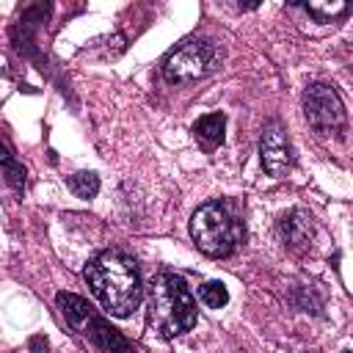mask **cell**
Instances as JSON below:
<instances>
[{
    "mask_svg": "<svg viewBox=\"0 0 353 353\" xmlns=\"http://www.w3.org/2000/svg\"><path fill=\"white\" fill-rule=\"evenodd\" d=\"M85 281L99 303L116 317H127L141 306V273L135 262L121 251H102L99 256H94L85 268Z\"/></svg>",
    "mask_w": 353,
    "mask_h": 353,
    "instance_id": "cell-1",
    "label": "cell"
},
{
    "mask_svg": "<svg viewBox=\"0 0 353 353\" xmlns=\"http://www.w3.org/2000/svg\"><path fill=\"white\" fill-rule=\"evenodd\" d=\"M190 237L207 256H229L245 237L243 223L229 212L223 201L201 204L190 218Z\"/></svg>",
    "mask_w": 353,
    "mask_h": 353,
    "instance_id": "cell-2",
    "label": "cell"
},
{
    "mask_svg": "<svg viewBox=\"0 0 353 353\" xmlns=\"http://www.w3.org/2000/svg\"><path fill=\"white\" fill-rule=\"evenodd\" d=\"M152 323L163 336L185 334L196 325V301L176 273H163L152 292Z\"/></svg>",
    "mask_w": 353,
    "mask_h": 353,
    "instance_id": "cell-3",
    "label": "cell"
},
{
    "mask_svg": "<svg viewBox=\"0 0 353 353\" xmlns=\"http://www.w3.org/2000/svg\"><path fill=\"white\" fill-rule=\"evenodd\" d=\"M218 63V50L204 39H185L163 63V74L168 83H190L210 74Z\"/></svg>",
    "mask_w": 353,
    "mask_h": 353,
    "instance_id": "cell-4",
    "label": "cell"
},
{
    "mask_svg": "<svg viewBox=\"0 0 353 353\" xmlns=\"http://www.w3.org/2000/svg\"><path fill=\"white\" fill-rule=\"evenodd\" d=\"M303 116L317 132H334L345 124V105L334 85L328 83H312L303 91Z\"/></svg>",
    "mask_w": 353,
    "mask_h": 353,
    "instance_id": "cell-5",
    "label": "cell"
},
{
    "mask_svg": "<svg viewBox=\"0 0 353 353\" xmlns=\"http://www.w3.org/2000/svg\"><path fill=\"white\" fill-rule=\"evenodd\" d=\"M259 160H262V168L270 174V176H284L287 168L292 165V149H290V141H287V132L284 127L270 119L262 130V138H259Z\"/></svg>",
    "mask_w": 353,
    "mask_h": 353,
    "instance_id": "cell-6",
    "label": "cell"
},
{
    "mask_svg": "<svg viewBox=\"0 0 353 353\" xmlns=\"http://www.w3.org/2000/svg\"><path fill=\"white\" fill-rule=\"evenodd\" d=\"M80 334H85V336L91 339V345H94L97 350H102V353H132L127 336H124L119 328H113L105 317H99L97 312L88 317V323L83 325Z\"/></svg>",
    "mask_w": 353,
    "mask_h": 353,
    "instance_id": "cell-7",
    "label": "cell"
},
{
    "mask_svg": "<svg viewBox=\"0 0 353 353\" xmlns=\"http://www.w3.org/2000/svg\"><path fill=\"white\" fill-rule=\"evenodd\" d=\"M279 234L290 248H303L312 240V215L306 210H290L279 221Z\"/></svg>",
    "mask_w": 353,
    "mask_h": 353,
    "instance_id": "cell-8",
    "label": "cell"
},
{
    "mask_svg": "<svg viewBox=\"0 0 353 353\" xmlns=\"http://www.w3.org/2000/svg\"><path fill=\"white\" fill-rule=\"evenodd\" d=\"M55 303H58L61 314L66 317V323H69L74 331H83V325H85L88 317L94 314V306H91L85 298L74 295V292H58V295H55Z\"/></svg>",
    "mask_w": 353,
    "mask_h": 353,
    "instance_id": "cell-9",
    "label": "cell"
},
{
    "mask_svg": "<svg viewBox=\"0 0 353 353\" xmlns=\"http://www.w3.org/2000/svg\"><path fill=\"white\" fill-rule=\"evenodd\" d=\"M223 132H226V116L223 113H207L193 124V138L204 146V149H215L223 143Z\"/></svg>",
    "mask_w": 353,
    "mask_h": 353,
    "instance_id": "cell-10",
    "label": "cell"
},
{
    "mask_svg": "<svg viewBox=\"0 0 353 353\" xmlns=\"http://www.w3.org/2000/svg\"><path fill=\"white\" fill-rule=\"evenodd\" d=\"M0 171H3V176H6V182L17 190V193H22V188H25V165L11 154V149L6 146V143H0Z\"/></svg>",
    "mask_w": 353,
    "mask_h": 353,
    "instance_id": "cell-11",
    "label": "cell"
},
{
    "mask_svg": "<svg viewBox=\"0 0 353 353\" xmlns=\"http://www.w3.org/2000/svg\"><path fill=\"white\" fill-rule=\"evenodd\" d=\"M69 190L80 199H94L99 193V176L94 171H77L69 176Z\"/></svg>",
    "mask_w": 353,
    "mask_h": 353,
    "instance_id": "cell-12",
    "label": "cell"
},
{
    "mask_svg": "<svg viewBox=\"0 0 353 353\" xmlns=\"http://www.w3.org/2000/svg\"><path fill=\"white\" fill-rule=\"evenodd\" d=\"M199 298H201V303L210 306V309H223V306L229 303V290H226L221 281H207V284H201Z\"/></svg>",
    "mask_w": 353,
    "mask_h": 353,
    "instance_id": "cell-13",
    "label": "cell"
},
{
    "mask_svg": "<svg viewBox=\"0 0 353 353\" xmlns=\"http://www.w3.org/2000/svg\"><path fill=\"white\" fill-rule=\"evenodd\" d=\"M28 347H30V353H44V350H47V336H41V334L30 336Z\"/></svg>",
    "mask_w": 353,
    "mask_h": 353,
    "instance_id": "cell-14",
    "label": "cell"
}]
</instances>
